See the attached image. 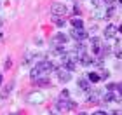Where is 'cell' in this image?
Returning a JSON list of instances; mask_svg holds the SVG:
<instances>
[{
  "mask_svg": "<svg viewBox=\"0 0 122 115\" xmlns=\"http://www.w3.org/2000/svg\"><path fill=\"white\" fill-rule=\"evenodd\" d=\"M103 2H105V4H107V5H113L115 2H117V0H103Z\"/></svg>",
  "mask_w": 122,
  "mask_h": 115,
  "instance_id": "21",
  "label": "cell"
},
{
  "mask_svg": "<svg viewBox=\"0 0 122 115\" xmlns=\"http://www.w3.org/2000/svg\"><path fill=\"white\" fill-rule=\"evenodd\" d=\"M115 56H117V58H122V49H120V47L115 49Z\"/></svg>",
  "mask_w": 122,
  "mask_h": 115,
  "instance_id": "20",
  "label": "cell"
},
{
  "mask_svg": "<svg viewBox=\"0 0 122 115\" xmlns=\"http://www.w3.org/2000/svg\"><path fill=\"white\" fill-rule=\"evenodd\" d=\"M56 108H58L59 112H68V110H73V108H75V103L70 101L68 98L61 96L59 100H58V103H56Z\"/></svg>",
  "mask_w": 122,
  "mask_h": 115,
  "instance_id": "1",
  "label": "cell"
},
{
  "mask_svg": "<svg viewBox=\"0 0 122 115\" xmlns=\"http://www.w3.org/2000/svg\"><path fill=\"white\" fill-rule=\"evenodd\" d=\"M112 16H115V5H108V9H107V18H112Z\"/></svg>",
  "mask_w": 122,
  "mask_h": 115,
  "instance_id": "19",
  "label": "cell"
},
{
  "mask_svg": "<svg viewBox=\"0 0 122 115\" xmlns=\"http://www.w3.org/2000/svg\"><path fill=\"white\" fill-rule=\"evenodd\" d=\"M115 35H117V26L115 25H107V28H105V38H107V40H112Z\"/></svg>",
  "mask_w": 122,
  "mask_h": 115,
  "instance_id": "8",
  "label": "cell"
},
{
  "mask_svg": "<svg viewBox=\"0 0 122 115\" xmlns=\"http://www.w3.org/2000/svg\"><path fill=\"white\" fill-rule=\"evenodd\" d=\"M103 101H107V103H110V101H117V98H115V94H113L112 91H108L107 94L103 96Z\"/></svg>",
  "mask_w": 122,
  "mask_h": 115,
  "instance_id": "15",
  "label": "cell"
},
{
  "mask_svg": "<svg viewBox=\"0 0 122 115\" xmlns=\"http://www.w3.org/2000/svg\"><path fill=\"white\" fill-rule=\"evenodd\" d=\"M33 58H35V54H31V52H26V56L23 59V65H30L33 61Z\"/></svg>",
  "mask_w": 122,
  "mask_h": 115,
  "instance_id": "17",
  "label": "cell"
},
{
  "mask_svg": "<svg viewBox=\"0 0 122 115\" xmlns=\"http://www.w3.org/2000/svg\"><path fill=\"white\" fill-rule=\"evenodd\" d=\"M117 31H122V25H120V26H117Z\"/></svg>",
  "mask_w": 122,
  "mask_h": 115,
  "instance_id": "28",
  "label": "cell"
},
{
  "mask_svg": "<svg viewBox=\"0 0 122 115\" xmlns=\"http://www.w3.org/2000/svg\"><path fill=\"white\" fill-rule=\"evenodd\" d=\"M42 73H44V70L38 66V65H35V66L31 68V72H30V77H31V80H35L38 77H42Z\"/></svg>",
  "mask_w": 122,
  "mask_h": 115,
  "instance_id": "10",
  "label": "cell"
},
{
  "mask_svg": "<svg viewBox=\"0 0 122 115\" xmlns=\"http://www.w3.org/2000/svg\"><path fill=\"white\" fill-rule=\"evenodd\" d=\"M71 26H73V28H84V21L80 18H73L71 19Z\"/></svg>",
  "mask_w": 122,
  "mask_h": 115,
  "instance_id": "14",
  "label": "cell"
},
{
  "mask_svg": "<svg viewBox=\"0 0 122 115\" xmlns=\"http://www.w3.org/2000/svg\"><path fill=\"white\" fill-rule=\"evenodd\" d=\"M87 79H89V82H92V84H94V82H99V75L94 73V72H91L89 75H87Z\"/></svg>",
  "mask_w": 122,
  "mask_h": 115,
  "instance_id": "18",
  "label": "cell"
},
{
  "mask_svg": "<svg viewBox=\"0 0 122 115\" xmlns=\"http://www.w3.org/2000/svg\"><path fill=\"white\" fill-rule=\"evenodd\" d=\"M105 44L101 42V38H98V37H92V40H91V51H92V56H98L99 58V54H101V49H103Z\"/></svg>",
  "mask_w": 122,
  "mask_h": 115,
  "instance_id": "2",
  "label": "cell"
},
{
  "mask_svg": "<svg viewBox=\"0 0 122 115\" xmlns=\"http://www.w3.org/2000/svg\"><path fill=\"white\" fill-rule=\"evenodd\" d=\"M92 4H94V5H101V4H105V2H103V0H92Z\"/></svg>",
  "mask_w": 122,
  "mask_h": 115,
  "instance_id": "24",
  "label": "cell"
},
{
  "mask_svg": "<svg viewBox=\"0 0 122 115\" xmlns=\"http://www.w3.org/2000/svg\"><path fill=\"white\" fill-rule=\"evenodd\" d=\"M37 65L44 70V72H56V66H54V63H52V61H49V59H44V61L37 63Z\"/></svg>",
  "mask_w": 122,
  "mask_h": 115,
  "instance_id": "7",
  "label": "cell"
},
{
  "mask_svg": "<svg viewBox=\"0 0 122 115\" xmlns=\"http://www.w3.org/2000/svg\"><path fill=\"white\" fill-rule=\"evenodd\" d=\"M117 89H119V96H120V98H122V82H120V84H119V85H117Z\"/></svg>",
  "mask_w": 122,
  "mask_h": 115,
  "instance_id": "23",
  "label": "cell"
},
{
  "mask_svg": "<svg viewBox=\"0 0 122 115\" xmlns=\"http://www.w3.org/2000/svg\"><path fill=\"white\" fill-rule=\"evenodd\" d=\"M70 35H71V38H75L77 42H84L86 38H87V33H86L84 28H73Z\"/></svg>",
  "mask_w": 122,
  "mask_h": 115,
  "instance_id": "5",
  "label": "cell"
},
{
  "mask_svg": "<svg viewBox=\"0 0 122 115\" xmlns=\"http://www.w3.org/2000/svg\"><path fill=\"white\" fill-rule=\"evenodd\" d=\"M56 73H58L59 82H70L71 80V72L66 68H56Z\"/></svg>",
  "mask_w": 122,
  "mask_h": 115,
  "instance_id": "6",
  "label": "cell"
},
{
  "mask_svg": "<svg viewBox=\"0 0 122 115\" xmlns=\"http://www.w3.org/2000/svg\"><path fill=\"white\" fill-rule=\"evenodd\" d=\"M66 12H68V9H66L65 4H52V7H51V16H61V18H65Z\"/></svg>",
  "mask_w": 122,
  "mask_h": 115,
  "instance_id": "3",
  "label": "cell"
},
{
  "mask_svg": "<svg viewBox=\"0 0 122 115\" xmlns=\"http://www.w3.org/2000/svg\"><path fill=\"white\" fill-rule=\"evenodd\" d=\"M66 35L65 33H56L52 37V40H51V44H52V47H65V44H66Z\"/></svg>",
  "mask_w": 122,
  "mask_h": 115,
  "instance_id": "4",
  "label": "cell"
},
{
  "mask_svg": "<svg viewBox=\"0 0 122 115\" xmlns=\"http://www.w3.org/2000/svg\"><path fill=\"white\" fill-rule=\"evenodd\" d=\"M77 85H79L82 91H89V89H91V82H89V79H80L79 82H77Z\"/></svg>",
  "mask_w": 122,
  "mask_h": 115,
  "instance_id": "12",
  "label": "cell"
},
{
  "mask_svg": "<svg viewBox=\"0 0 122 115\" xmlns=\"http://www.w3.org/2000/svg\"><path fill=\"white\" fill-rule=\"evenodd\" d=\"M61 96H63V98H68V96H70V92H68V91H66V89H65L63 92H61Z\"/></svg>",
  "mask_w": 122,
  "mask_h": 115,
  "instance_id": "26",
  "label": "cell"
},
{
  "mask_svg": "<svg viewBox=\"0 0 122 115\" xmlns=\"http://www.w3.org/2000/svg\"><path fill=\"white\" fill-rule=\"evenodd\" d=\"M2 80H4V79H2V75H0V85H2Z\"/></svg>",
  "mask_w": 122,
  "mask_h": 115,
  "instance_id": "29",
  "label": "cell"
},
{
  "mask_svg": "<svg viewBox=\"0 0 122 115\" xmlns=\"http://www.w3.org/2000/svg\"><path fill=\"white\" fill-rule=\"evenodd\" d=\"M10 65H12V61H10V59H7V61H5V70H9Z\"/></svg>",
  "mask_w": 122,
  "mask_h": 115,
  "instance_id": "22",
  "label": "cell"
},
{
  "mask_svg": "<svg viewBox=\"0 0 122 115\" xmlns=\"http://www.w3.org/2000/svg\"><path fill=\"white\" fill-rule=\"evenodd\" d=\"M98 96H99V91H94V92H91V94H89L87 101H89V103H96V101H98Z\"/></svg>",
  "mask_w": 122,
  "mask_h": 115,
  "instance_id": "16",
  "label": "cell"
},
{
  "mask_svg": "<svg viewBox=\"0 0 122 115\" xmlns=\"http://www.w3.org/2000/svg\"><path fill=\"white\" fill-rule=\"evenodd\" d=\"M101 79H108V72H105V70H103V72H101Z\"/></svg>",
  "mask_w": 122,
  "mask_h": 115,
  "instance_id": "27",
  "label": "cell"
},
{
  "mask_svg": "<svg viewBox=\"0 0 122 115\" xmlns=\"http://www.w3.org/2000/svg\"><path fill=\"white\" fill-rule=\"evenodd\" d=\"M51 19H52V23L58 26V28H63L65 26V18H61V16H51Z\"/></svg>",
  "mask_w": 122,
  "mask_h": 115,
  "instance_id": "13",
  "label": "cell"
},
{
  "mask_svg": "<svg viewBox=\"0 0 122 115\" xmlns=\"http://www.w3.org/2000/svg\"><path fill=\"white\" fill-rule=\"evenodd\" d=\"M26 101L28 103H33V105H35V103H42L44 101V96L42 94H35V92H31V94H28V98H26Z\"/></svg>",
  "mask_w": 122,
  "mask_h": 115,
  "instance_id": "9",
  "label": "cell"
},
{
  "mask_svg": "<svg viewBox=\"0 0 122 115\" xmlns=\"http://www.w3.org/2000/svg\"><path fill=\"white\" fill-rule=\"evenodd\" d=\"M35 84L38 87H49L51 85V80H49L47 77H38V79H35Z\"/></svg>",
  "mask_w": 122,
  "mask_h": 115,
  "instance_id": "11",
  "label": "cell"
},
{
  "mask_svg": "<svg viewBox=\"0 0 122 115\" xmlns=\"http://www.w3.org/2000/svg\"><path fill=\"white\" fill-rule=\"evenodd\" d=\"M113 89H117V85L115 84H108V91H113Z\"/></svg>",
  "mask_w": 122,
  "mask_h": 115,
  "instance_id": "25",
  "label": "cell"
}]
</instances>
